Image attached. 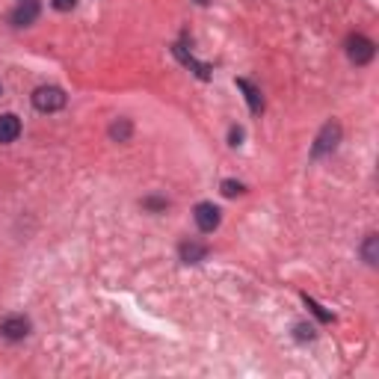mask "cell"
<instances>
[{"label":"cell","instance_id":"14","mask_svg":"<svg viewBox=\"0 0 379 379\" xmlns=\"http://www.w3.org/2000/svg\"><path fill=\"white\" fill-rule=\"evenodd\" d=\"M306 302H308V308H314V314H317L320 320H329V317H332V314H326V311H323V308H320V306H317V302H314V299H308V296H306Z\"/></svg>","mask_w":379,"mask_h":379},{"label":"cell","instance_id":"6","mask_svg":"<svg viewBox=\"0 0 379 379\" xmlns=\"http://www.w3.org/2000/svg\"><path fill=\"white\" fill-rule=\"evenodd\" d=\"M36 18H39V0H24V3L12 12V24H15V27H27Z\"/></svg>","mask_w":379,"mask_h":379},{"label":"cell","instance_id":"5","mask_svg":"<svg viewBox=\"0 0 379 379\" xmlns=\"http://www.w3.org/2000/svg\"><path fill=\"white\" fill-rule=\"evenodd\" d=\"M0 335L9 338V341H21L30 335V320L24 317H6L3 323H0Z\"/></svg>","mask_w":379,"mask_h":379},{"label":"cell","instance_id":"10","mask_svg":"<svg viewBox=\"0 0 379 379\" xmlns=\"http://www.w3.org/2000/svg\"><path fill=\"white\" fill-rule=\"evenodd\" d=\"M362 255H364V261H368L371 267L379 261V237L376 234H368V240H364V246H362Z\"/></svg>","mask_w":379,"mask_h":379},{"label":"cell","instance_id":"11","mask_svg":"<svg viewBox=\"0 0 379 379\" xmlns=\"http://www.w3.org/2000/svg\"><path fill=\"white\" fill-rule=\"evenodd\" d=\"M222 193H225V196H240V193H243V184H237V181H222Z\"/></svg>","mask_w":379,"mask_h":379},{"label":"cell","instance_id":"9","mask_svg":"<svg viewBox=\"0 0 379 379\" xmlns=\"http://www.w3.org/2000/svg\"><path fill=\"white\" fill-rule=\"evenodd\" d=\"M237 86H240V90H243V92H246V101H249L252 113H261V110H264V98H261V92L255 90V86H252L249 80H237Z\"/></svg>","mask_w":379,"mask_h":379},{"label":"cell","instance_id":"1","mask_svg":"<svg viewBox=\"0 0 379 379\" xmlns=\"http://www.w3.org/2000/svg\"><path fill=\"white\" fill-rule=\"evenodd\" d=\"M33 104L42 113H57L66 107V92H62L59 86H39V90L33 92Z\"/></svg>","mask_w":379,"mask_h":379},{"label":"cell","instance_id":"4","mask_svg":"<svg viewBox=\"0 0 379 379\" xmlns=\"http://www.w3.org/2000/svg\"><path fill=\"white\" fill-rule=\"evenodd\" d=\"M338 140H341L338 122H329V124H326V128L320 131L317 143H314V157H320V155H326V151H332V148L338 145Z\"/></svg>","mask_w":379,"mask_h":379},{"label":"cell","instance_id":"8","mask_svg":"<svg viewBox=\"0 0 379 379\" xmlns=\"http://www.w3.org/2000/svg\"><path fill=\"white\" fill-rule=\"evenodd\" d=\"M205 258H208V246H201V243H181V261L199 264V261H205Z\"/></svg>","mask_w":379,"mask_h":379},{"label":"cell","instance_id":"3","mask_svg":"<svg viewBox=\"0 0 379 379\" xmlns=\"http://www.w3.org/2000/svg\"><path fill=\"white\" fill-rule=\"evenodd\" d=\"M193 217H196V225L201 231H213L220 225V208L210 205V201H201V205H196Z\"/></svg>","mask_w":379,"mask_h":379},{"label":"cell","instance_id":"16","mask_svg":"<svg viewBox=\"0 0 379 379\" xmlns=\"http://www.w3.org/2000/svg\"><path fill=\"white\" fill-rule=\"evenodd\" d=\"M240 140H243V131L234 128V131H231V145H240Z\"/></svg>","mask_w":379,"mask_h":379},{"label":"cell","instance_id":"13","mask_svg":"<svg viewBox=\"0 0 379 379\" xmlns=\"http://www.w3.org/2000/svg\"><path fill=\"white\" fill-rule=\"evenodd\" d=\"M296 338H299V341H306V338L311 341V338H314V329H311V326H306V323H299V326H296Z\"/></svg>","mask_w":379,"mask_h":379},{"label":"cell","instance_id":"17","mask_svg":"<svg viewBox=\"0 0 379 379\" xmlns=\"http://www.w3.org/2000/svg\"><path fill=\"white\" fill-rule=\"evenodd\" d=\"M199 3H208V0H199Z\"/></svg>","mask_w":379,"mask_h":379},{"label":"cell","instance_id":"15","mask_svg":"<svg viewBox=\"0 0 379 379\" xmlns=\"http://www.w3.org/2000/svg\"><path fill=\"white\" fill-rule=\"evenodd\" d=\"M74 6H78V0H54V9H59V12H69Z\"/></svg>","mask_w":379,"mask_h":379},{"label":"cell","instance_id":"7","mask_svg":"<svg viewBox=\"0 0 379 379\" xmlns=\"http://www.w3.org/2000/svg\"><path fill=\"white\" fill-rule=\"evenodd\" d=\"M18 134H21V119L18 116H12V113L0 116V143L18 140Z\"/></svg>","mask_w":379,"mask_h":379},{"label":"cell","instance_id":"12","mask_svg":"<svg viewBox=\"0 0 379 379\" xmlns=\"http://www.w3.org/2000/svg\"><path fill=\"white\" fill-rule=\"evenodd\" d=\"M128 134H131V124L128 122L113 124V136H116V140H128Z\"/></svg>","mask_w":379,"mask_h":379},{"label":"cell","instance_id":"2","mask_svg":"<svg viewBox=\"0 0 379 379\" xmlns=\"http://www.w3.org/2000/svg\"><path fill=\"white\" fill-rule=\"evenodd\" d=\"M373 54H376V48L371 39H364V36H350L347 39V57L356 62V66H368Z\"/></svg>","mask_w":379,"mask_h":379}]
</instances>
